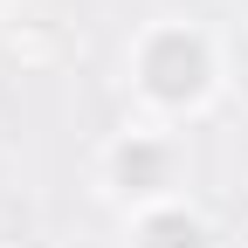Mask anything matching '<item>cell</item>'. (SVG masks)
Masks as SVG:
<instances>
[{
	"label": "cell",
	"mask_w": 248,
	"mask_h": 248,
	"mask_svg": "<svg viewBox=\"0 0 248 248\" xmlns=\"http://www.w3.org/2000/svg\"><path fill=\"white\" fill-rule=\"evenodd\" d=\"M152 248H193V221H152Z\"/></svg>",
	"instance_id": "6da1fadb"
}]
</instances>
